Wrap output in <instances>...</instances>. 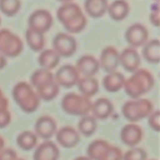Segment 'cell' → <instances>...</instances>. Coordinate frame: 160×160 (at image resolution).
<instances>
[{
  "mask_svg": "<svg viewBox=\"0 0 160 160\" xmlns=\"http://www.w3.org/2000/svg\"><path fill=\"white\" fill-rule=\"evenodd\" d=\"M56 17L68 32H81L87 25V18L79 5L73 2H66L59 6Z\"/></svg>",
  "mask_w": 160,
  "mask_h": 160,
  "instance_id": "1",
  "label": "cell"
},
{
  "mask_svg": "<svg viewBox=\"0 0 160 160\" xmlns=\"http://www.w3.org/2000/svg\"><path fill=\"white\" fill-rule=\"evenodd\" d=\"M154 84L155 79L151 72L146 69H138L125 80L123 88L131 98L138 99L149 92Z\"/></svg>",
  "mask_w": 160,
  "mask_h": 160,
  "instance_id": "2",
  "label": "cell"
},
{
  "mask_svg": "<svg viewBox=\"0 0 160 160\" xmlns=\"http://www.w3.org/2000/svg\"><path fill=\"white\" fill-rule=\"evenodd\" d=\"M12 97L20 109L31 113L40 105V98L33 88L25 81H20L12 88Z\"/></svg>",
  "mask_w": 160,
  "mask_h": 160,
  "instance_id": "3",
  "label": "cell"
},
{
  "mask_svg": "<svg viewBox=\"0 0 160 160\" xmlns=\"http://www.w3.org/2000/svg\"><path fill=\"white\" fill-rule=\"evenodd\" d=\"M61 106L67 114L84 117L92 111V102L90 98L84 95L70 92L62 98Z\"/></svg>",
  "mask_w": 160,
  "mask_h": 160,
  "instance_id": "4",
  "label": "cell"
},
{
  "mask_svg": "<svg viewBox=\"0 0 160 160\" xmlns=\"http://www.w3.org/2000/svg\"><path fill=\"white\" fill-rule=\"evenodd\" d=\"M121 110L125 118L134 123L148 117L153 112V104L148 98L129 100L123 105Z\"/></svg>",
  "mask_w": 160,
  "mask_h": 160,
  "instance_id": "5",
  "label": "cell"
},
{
  "mask_svg": "<svg viewBox=\"0 0 160 160\" xmlns=\"http://www.w3.org/2000/svg\"><path fill=\"white\" fill-rule=\"evenodd\" d=\"M23 49L21 38L7 28L0 30V54L5 57L18 56Z\"/></svg>",
  "mask_w": 160,
  "mask_h": 160,
  "instance_id": "6",
  "label": "cell"
},
{
  "mask_svg": "<svg viewBox=\"0 0 160 160\" xmlns=\"http://www.w3.org/2000/svg\"><path fill=\"white\" fill-rule=\"evenodd\" d=\"M28 28L33 31L44 34L49 31L53 23L51 12L45 9L34 11L28 17Z\"/></svg>",
  "mask_w": 160,
  "mask_h": 160,
  "instance_id": "7",
  "label": "cell"
},
{
  "mask_svg": "<svg viewBox=\"0 0 160 160\" xmlns=\"http://www.w3.org/2000/svg\"><path fill=\"white\" fill-rule=\"evenodd\" d=\"M53 50L63 57L73 56L78 48L76 39L70 34L65 32L58 33L52 40Z\"/></svg>",
  "mask_w": 160,
  "mask_h": 160,
  "instance_id": "8",
  "label": "cell"
},
{
  "mask_svg": "<svg viewBox=\"0 0 160 160\" xmlns=\"http://www.w3.org/2000/svg\"><path fill=\"white\" fill-rule=\"evenodd\" d=\"M148 31L146 27L140 23L129 26L125 32V38L131 48H136L144 45L148 42Z\"/></svg>",
  "mask_w": 160,
  "mask_h": 160,
  "instance_id": "9",
  "label": "cell"
},
{
  "mask_svg": "<svg viewBox=\"0 0 160 160\" xmlns=\"http://www.w3.org/2000/svg\"><path fill=\"white\" fill-rule=\"evenodd\" d=\"M55 81L59 86H62L67 88L73 87L78 84L80 78V73L75 66L71 64H65L62 66L56 71L54 75Z\"/></svg>",
  "mask_w": 160,
  "mask_h": 160,
  "instance_id": "10",
  "label": "cell"
},
{
  "mask_svg": "<svg viewBox=\"0 0 160 160\" xmlns=\"http://www.w3.org/2000/svg\"><path fill=\"white\" fill-rule=\"evenodd\" d=\"M57 124L56 120L50 116L44 115L39 117L34 124V131L37 137L48 140L56 133Z\"/></svg>",
  "mask_w": 160,
  "mask_h": 160,
  "instance_id": "11",
  "label": "cell"
},
{
  "mask_svg": "<svg viewBox=\"0 0 160 160\" xmlns=\"http://www.w3.org/2000/svg\"><path fill=\"white\" fill-rule=\"evenodd\" d=\"M119 53L118 50L113 46H106L102 50L101 55L99 58L100 67L103 69L107 73H112L116 71L118 67L119 62Z\"/></svg>",
  "mask_w": 160,
  "mask_h": 160,
  "instance_id": "12",
  "label": "cell"
},
{
  "mask_svg": "<svg viewBox=\"0 0 160 160\" xmlns=\"http://www.w3.org/2000/svg\"><path fill=\"white\" fill-rule=\"evenodd\" d=\"M119 62L125 70L134 73L140 67L141 56L136 48L128 47L120 53Z\"/></svg>",
  "mask_w": 160,
  "mask_h": 160,
  "instance_id": "13",
  "label": "cell"
},
{
  "mask_svg": "<svg viewBox=\"0 0 160 160\" xmlns=\"http://www.w3.org/2000/svg\"><path fill=\"white\" fill-rule=\"evenodd\" d=\"M143 138V131L135 123L126 124L120 131V139L123 144L134 148L139 144Z\"/></svg>",
  "mask_w": 160,
  "mask_h": 160,
  "instance_id": "14",
  "label": "cell"
},
{
  "mask_svg": "<svg viewBox=\"0 0 160 160\" xmlns=\"http://www.w3.org/2000/svg\"><path fill=\"white\" fill-rule=\"evenodd\" d=\"M80 74L84 77H93L96 74L100 69L99 62L92 55H84L77 60L75 66Z\"/></svg>",
  "mask_w": 160,
  "mask_h": 160,
  "instance_id": "15",
  "label": "cell"
},
{
  "mask_svg": "<svg viewBox=\"0 0 160 160\" xmlns=\"http://www.w3.org/2000/svg\"><path fill=\"white\" fill-rule=\"evenodd\" d=\"M56 140L64 148H73L80 142L79 132L71 126H65L56 131Z\"/></svg>",
  "mask_w": 160,
  "mask_h": 160,
  "instance_id": "16",
  "label": "cell"
},
{
  "mask_svg": "<svg viewBox=\"0 0 160 160\" xmlns=\"http://www.w3.org/2000/svg\"><path fill=\"white\" fill-rule=\"evenodd\" d=\"M59 149L57 145L51 141H45L36 148L33 155L34 160H58Z\"/></svg>",
  "mask_w": 160,
  "mask_h": 160,
  "instance_id": "17",
  "label": "cell"
},
{
  "mask_svg": "<svg viewBox=\"0 0 160 160\" xmlns=\"http://www.w3.org/2000/svg\"><path fill=\"white\" fill-rule=\"evenodd\" d=\"M113 111V104L106 98H99L92 103V117L98 120H106L112 114Z\"/></svg>",
  "mask_w": 160,
  "mask_h": 160,
  "instance_id": "18",
  "label": "cell"
},
{
  "mask_svg": "<svg viewBox=\"0 0 160 160\" xmlns=\"http://www.w3.org/2000/svg\"><path fill=\"white\" fill-rule=\"evenodd\" d=\"M130 11V6L124 0H117L108 5L107 12L111 18L117 21L124 20Z\"/></svg>",
  "mask_w": 160,
  "mask_h": 160,
  "instance_id": "19",
  "label": "cell"
},
{
  "mask_svg": "<svg viewBox=\"0 0 160 160\" xmlns=\"http://www.w3.org/2000/svg\"><path fill=\"white\" fill-rule=\"evenodd\" d=\"M125 80V77L120 72L114 71L104 77L102 85L107 92H117L123 88Z\"/></svg>",
  "mask_w": 160,
  "mask_h": 160,
  "instance_id": "20",
  "label": "cell"
},
{
  "mask_svg": "<svg viewBox=\"0 0 160 160\" xmlns=\"http://www.w3.org/2000/svg\"><path fill=\"white\" fill-rule=\"evenodd\" d=\"M38 61L42 68L50 70L55 68L59 64L60 56L55 50L47 48L41 52L38 58Z\"/></svg>",
  "mask_w": 160,
  "mask_h": 160,
  "instance_id": "21",
  "label": "cell"
},
{
  "mask_svg": "<svg viewBox=\"0 0 160 160\" xmlns=\"http://www.w3.org/2000/svg\"><path fill=\"white\" fill-rule=\"evenodd\" d=\"M142 55L150 63H159L160 60V42L158 38L152 39L144 45Z\"/></svg>",
  "mask_w": 160,
  "mask_h": 160,
  "instance_id": "22",
  "label": "cell"
},
{
  "mask_svg": "<svg viewBox=\"0 0 160 160\" xmlns=\"http://www.w3.org/2000/svg\"><path fill=\"white\" fill-rule=\"evenodd\" d=\"M78 90L81 92L82 95L90 98L94 96L99 90V84L98 81L96 78L93 77H84L82 78H80L78 84Z\"/></svg>",
  "mask_w": 160,
  "mask_h": 160,
  "instance_id": "23",
  "label": "cell"
},
{
  "mask_svg": "<svg viewBox=\"0 0 160 160\" xmlns=\"http://www.w3.org/2000/svg\"><path fill=\"white\" fill-rule=\"evenodd\" d=\"M84 5L86 12L90 17L98 18L106 13L109 2L106 0H87Z\"/></svg>",
  "mask_w": 160,
  "mask_h": 160,
  "instance_id": "24",
  "label": "cell"
},
{
  "mask_svg": "<svg viewBox=\"0 0 160 160\" xmlns=\"http://www.w3.org/2000/svg\"><path fill=\"white\" fill-rule=\"evenodd\" d=\"M55 81L54 74L50 70L40 68L36 70L31 77V83L36 89Z\"/></svg>",
  "mask_w": 160,
  "mask_h": 160,
  "instance_id": "25",
  "label": "cell"
},
{
  "mask_svg": "<svg viewBox=\"0 0 160 160\" xmlns=\"http://www.w3.org/2000/svg\"><path fill=\"white\" fill-rule=\"evenodd\" d=\"M25 38L28 45L33 51L40 52L43 50L45 45V39L44 34L33 31L32 30L28 29L25 32Z\"/></svg>",
  "mask_w": 160,
  "mask_h": 160,
  "instance_id": "26",
  "label": "cell"
},
{
  "mask_svg": "<svg viewBox=\"0 0 160 160\" xmlns=\"http://www.w3.org/2000/svg\"><path fill=\"white\" fill-rule=\"evenodd\" d=\"M17 143L20 148L24 151L33 149L38 143V137L35 133L30 131H24L17 138Z\"/></svg>",
  "mask_w": 160,
  "mask_h": 160,
  "instance_id": "27",
  "label": "cell"
},
{
  "mask_svg": "<svg viewBox=\"0 0 160 160\" xmlns=\"http://www.w3.org/2000/svg\"><path fill=\"white\" fill-rule=\"evenodd\" d=\"M110 144L102 139L95 140L89 144L87 148L88 157L91 160H98Z\"/></svg>",
  "mask_w": 160,
  "mask_h": 160,
  "instance_id": "28",
  "label": "cell"
},
{
  "mask_svg": "<svg viewBox=\"0 0 160 160\" xmlns=\"http://www.w3.org/2000/svg\"><path fill=\"white\" fill-rule=\"evenodd\" d=\"M78 131L83 135L88 137L92 135L97 129V120L92 116H84L81 117L78 123Z\"/></svg>",
  "mask_w": 160,
  "mask_h": 160,
  "instance_id": "29",
  "label": "cell"
},
{
  "mask_svg": "<svg viewBox=\"0 0 160 160\" xmlns=\"http://www.w3.org/2000/svg\"><path fill=\"white\" fill-rule=\"evenodd\" d=\"M59 92V86L56 81L37 89V94L40 99L47 102L54 99L58 95Z\"/></svg>",
  "mask_w": 160,
  "mask_h": 160,
  "instance_id": "30",
  "label": "cell"
},
{
  "mask_svg": "<svg viewBox=\"0 0 160 160\" xmlns=\"http://www.w3.org/2000/svg\"><path fill=\"white\" fill-rule=\"evenodd\" d=\"M21 7V2L19 0H1L0 10L8 17L16 15Z\"/></svg>",
  "mask_w": 160,
  "mask_h": 160,
  "instance_id": "31",
  "label": "cell"
},
{
  "mask_svg": "<svg viewBox=\"0 0 160 160\" xmlns=\"http://www.w3.org/2000/svg\"><path fill=\"white\" fill-rule=\"evenodd\" d=\"M123 152L119 147L110 145L98 160H123Z\"/></svg>",
  "mask_w": 160,
  "mask_h": 160,
  "instance_id": "32",
  "label": "cell"
},
{
  "mask_svg": "<svg viewBox=\"0 0 160 160\" xmlns=\"http://www.w3.org/2000/svg\"><path fill=\"white\" fill-rule=\"evenodd\" d=\"M146 151L142 148H132L123 154V160H146Z\"/></svg>",
  "mask_w": 160,
  "mask_h": 160,
  "instance_id": "33",
  "label": "cell"
},
{
  "mask_svg": "<svg viewBox=\"0 0 160 160\" xmlns=\"http://www.w3.org/2000/svg\"><path fill=\"white\" fill-rule=\"evenodd\" d=\"M160 112L159 110L153 111L149 116H148V124L152 128L154 131H159L160 129Z\"/></svg>",
  "mask_w": 160,
  "mask_h": 160,
  "instance_id": "34",
  "label": "cell"
},
{
  "mask_svg": "<svg viewBox=\"0 0 160 160\" xmlns=\"http://www.w3.org/2000/svg\"><path fill=\"white\" fill-rule=\"evenodd\" d=\"M159 2L157 1L153 3L152 6V12L150 13V20L154 26L159 27Z\"/></svg>",
  "mask_w": 160,
  "mask_h": 160,
  "instance_id": "35",
  "label": "cell"
},
{
  "mask_svg": "<svg viewBox=\"0 0 160 160\" xmlns=\"http://www.w3.org/2000/svg\"><path fill=\"white\" fill-rule=\"evenodd\" d=\"M17 154L12 148H3L0 151V160H17Z\"/></svg>",
  "mask_w": 160,
  "mask_h": 160,
  "instance_id": "36",
  "label": "cell"
},
{
  "mask_svg": "<svg viewBox=\"0 0 160 160\" xmlns=\"http://www.w3.org/2000/svg\"><path fill=\"white\" fill-rule=\"evenodd\" d=\"M11 122V113L9 110L0 112V128L7 127Z\"/></svg>",
  "mask_w": 160,
  "mask_h": 160,
  "instance_id": "37",
  "label": "cell"
},
{
  "mask_svg": "<svg viewBox=\"0 0 160 160\" xmlns=\"http://www.w3.org/2000/svg\"><path fill=\"white\" fill-rule=\"evenodd\" d=\"M9 106V100L4 95V94L0 95V112L7 110Z\"/></svg>",
  "mask_w": 160,
  "mask_h": 160,
  "instance_id": "38",
  "label": "cell"
},
{
  "mask_svg": "<svg viewBox=\"0 0 160 160\" xmlns=\"http://www.w3.org/2000/svg\"><path fill=\"white\" fill-rule=\"evenodd\" d=\"M6 64H7V59H6V58L2 54H0V70L4 68L6 66Z\"/></svg>",
  "mask_w": 160,
  "mask_h": 160,
  "instance_id": "39",
  "label": "cell"
},
{
  "mask_svg": "<svg viewBox=\"0 0 160 160\" xmlns=\"http://www.w3.org/2000/svg\"><path fill=\"white\" fill-rule=\"evenodd\" d=\"M4 145H5L4 139H3V138L2 137V136H0V151L4 148Z\"/></svg>",
  "mask_w": 160,
  "mask_h": 160,
  "instance_id": "40",
  "label": "cell"
},
{
  "mask_svg": "<svg viewBox=\"0 0 160 160\" xmlns=\"http://www.w3.org/2000/svg\"><path fill=\"white\" fill-rule=\"evenodd\" d=\"M73 160H91L88 156H78Z\"/></svg>",
  "mask_w": 160,
  "mask_h": 160,
  "instance_id": "41",
  "label": "cell"
},
{
  "mask_svg": "<svg viewBox=\"0 0 160 160\" xmlns=\"http://www.w3.org/2000/svg\"><path fill=\"white\" fill-rule=\"evenodd\" d=\"M2 94H3V92H2V91L1 90V88H0V95H2Z\"/></svg>",
  "mask_w": 160,
  "mask_h": 160,
  "instance_id": "42",
  "label": "cell"
},
{
  "mask_svg": "<svg viewBox=\"0 0 160 160\" xmlns=\"http://www.w3.org/2000/svg\"><path fill=\"white\" fill-rule=\"evenodd\" d=\"M17 160H24V159H17Z\"/></svg>",
  "mask_w": 160,
  "mask_h": 160,
  "instance_id": "43",
  "label": "cell"
},
{
  "mask_svg": "<svg viewBox=\"0 0 160 160\" xmlns=\"http://www.w3.org/2000/svg\"><path fill=\"white\" fill-rule=\"evenodd\" d=\"M0 24H1V17H0Z\"/></svg>",
  "mask_w": 160,
  "mask_h": 160,
  "instance_id": "44",
  "label": "cell"
},
{
  "mask_svg": "<svg viewBox=\"0 0 160 160\" xmlns=\"http://www.w3.org/2000/svg\"><path fill=\"white\" fill-rule=\"evenodd\" d=\"M150 160H155V159H150Z\"/></svg>",
  "mask_w": 160,
  "mask_h": 160,
  "instance_id": "45",
  "label": "cell"
}]
</instances>
